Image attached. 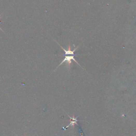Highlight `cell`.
Wrapping results in <instances>:
<instances>
[{
  "mask_svg": "<svg viewBox=\"0 0 136 136\" xmlns=\"http://www.w3.org/2000/svg\"><path fill=\"white\" fill-rule=\"evenodd\" d=\"M67 115L68 117H69V118L71 119V121H70V123H69V125L65 127H63V128H62L63 130H65L66 129H67V128H69V127H74V124H76V125H77L78 126H79L78 124V123H77V122L78 121V119H77V118H74V114H73L72 117H70V116H69V115H68V114H67Z\"/></svg>",
  "mask_w": 136,
  "mask_h": 136,
  "instance_id": "2",
  "label": "cell"
},
{
  "mask_svg": "<svg viewBox=\"0 0 136 136\" xmlns=\"http://www.w3.org/2000/svg\"><path fill=\"white\" fill-rule=\"evenodd\" d=\"M74 56L75 55H64V60L61 62V63L57 66V67L56 68V69L54 70V71H55L56 69H58V67H59L61 65H62L63 63L64 62H66L67 63V64L68 65V66L70 67V65L72 63V60L74 61L76 63H77L79 66H81V65L79 64V63H78V62L75 60L74 59Z\"/></svg>",
  "mask_w": 136,
  "mask_h": 136,
  "instance_id": "1",
  "label": "cell"
},
{
  "mask_svg": "<svg viewBox=\"0 0 136 136\" xmlns=\"http://www.w3.org/2000/svg\"><path fill=\"white\" fill-rule=\"evenodd\" d=\"M0 30H1V31H3V30H2V29H1V28H0Z\"/></svg>",
  "mask_w": 136,
  "mask_h": 136,
  "instance_id": "4",
  "label": "cell"
},
{
  "mask_svg": "<svg viewBox=\"0 0 136 136\" xmlns=\"http://www.w3.org/2000/svg\"><path fill=\"white\" fill-rule=\"evenodd\" d=\"M1 15H0V18H1ZM0 24H1V22H0Z\"/></svg>",
  "mask_w": 136,
  "mask_h": 136,
  "instance_id": "3",
  "label": "cell"
},
{
  "mask_svg": "<svg viewBox=\"0 0 136 136\" xmlns=\"http://www.w3.org/2000/svg\"><path fill=\"white\" fill-rule=\"evenodd\" d=\"M16 135H17V136H18V135H17V134H16ZM24 136H26V134H25V135H24Z\"/></svg>",
  "mask_w": 136,
  "mask_h": 136,
  "instance_id": "5",
  "label": "cell"
}]
</instances>
